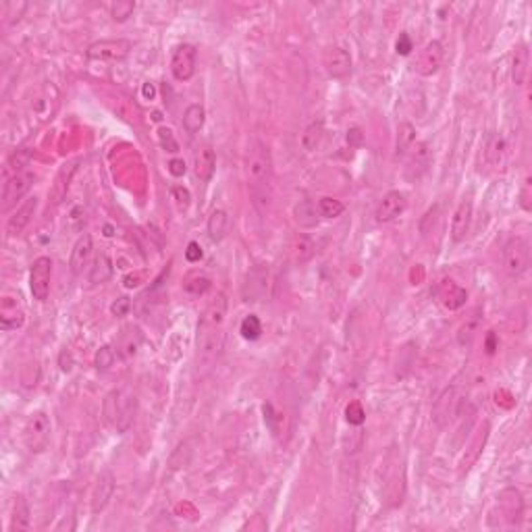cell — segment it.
Returning <instances> with one entry per match:
<instances>
[{
    "label": "cell",
    "mask_w": 532,
    "mask_h": 532,
    "mask_svg": "<svg viewBox=\"0 0 532 532\" xmlns=\"http://www.w3.org/2000/svg\"><path fill=\"white\" fill-rule=\"evenodd\" d=\"M227 296L217 293L215 300L202 312L196 339V368L206 372L215 366L224 348V322H227Z\"/></svg>",
    "instance_id": "6da1fadb"
},
{
    "label": "cell",
    "mask_w": 532,
    "mask_h": 532,
    "mask_svg": "<svg viewBox=\"0 0 532 532\" xmlns=\"http://www.w3.org/2000/svg\"><path fill=\"white\" fill-rule=\"evenodd\" d=\"M246 177L252 196L256 198L254 202L258 204L265 200L270 189V179H272V158L270 150L262 139L254 137L248 146V156H246Z\"/></svg>",
    "instance_id": "7a4b0ae2"
},
{
    "label": "cell",
    "mask_w": 532,
    "mask_h": 532,
    "mask_svg": "<svg viewBox=\"0 0 532 532\" xmlns=\"http://www.w3.org/2000/svg\"><path fill=\"white\" fill-rule=\"evenodd\" d=\"M135 414H137V398L127 389H115L102 401L104 422L119 435L132 429Z\"/></svg>",
    "instance_id": "3957f363"
},
{
    "label": "cell",
    "mask_w": 532,
    "mask_h": 532,
    "mask_svg": "<svg viewBox=\"0 0 532 532\" xmlns=\"http://www.w3.org/2000/svg\"><path fill=\"white\" fill-rule=\"evenodd\" d=\"M497 509H499V522L493 526L499 528H516L520 526L524 518V499L518 488H503L497 495Z\"/></svg>",
    "instance_id": "277c9868"
},
{
    "label": "cell",
    "mask_w": 532,
    "mask_h": 532,
    "mask_svg": "<svg viewBox=\"0 0 532 532\" xmlns=\"http://www.w3.org/2000/svg\"><path fill=\"white\" fill-rule=\"evenodd\" d=\"M531 268V243L524 237H512L503 246V270L509 277H522Z\"/></svg>",
    "instance_id": "5b68a950"
},
{
    "label": "cell",
    "mask_w": 532,
    "mask_h": 532,
    "mask_svg": "<svg viewBox=\"0 0 532 532\" xmlns=\"http://www.w3.org/2000/svg\"><path fill=\"white\" fill-rule=\"evenodd\" d=\"M23 439H25V445H27V449L32 453H40L48 447V441H50V418H48L46 412L38 410L27 418Z\"/></svg>",
    "instance_id": "8992f818"
},
{
    "label": "cell",
    "mask_w": 532,
    "mask_h": 532,
    "mask_svg": "<svg viewBox=\"0 0 532 532\" xmlns=\"http://www.w3.org/2000/svg\"><path fill=\"white\" fill-rule=\"evenodd\" d=\"M133 44L129 40L117 38V40H98L88 46L86 56L89 61H102V63H117L129 56Z\"/></svg>",
    "instance_id": "52a82bcc"
},
{
    "label": "cell",
    "mask_w": 532,
    "mask_h": 532,
    "mask_svg": "<svg viewBox=\"0 0 532 532\" xmlns=\"http://www.w3.org/2000/svg\"><path fill=\"white\" fill-rule=\"evenodd\" d=\"M268 281H270L268 266L256 265L254 268H250L246 272V279H243V285H241V298H243V302H248V304L262 302L266 298V293H268Z\"/></svg>",
    "instance_id": "ba28073f"
},
{
    "label": "cell",
    "mask_w": 532,
    "mask_h": 532,
    "mask_svg": "<svg viewBox=\"0 0 532 532\" xmlns=\"http://www.w3.org/2000/svg\"><path fill=\"white\" fill-rule=\"evenodd\" d=\"M445 63V46L439 40H431L429 44H424L422 50H418L416 61H414V71L422 77H431L435 75Z\"/></svg>",
    "instance_id": "9c48e42d"
},
{
    "label": "cell",
    "mask_w": 532,
    "mask_h": 532,
    "mask_svg": "<svg viewBox=\"0 0 532 532\" xmlns=\"http://www.w3.org/2000/svg\"><path fill=\"white\" fill-rule=\"evenodd\" d=\"M25 322V310L21 304V296L17 291H4L0 298V329L17 331Z\"/></svg>",
    "instance_id": "30bf717a"
},
{
    "label": "cell",
    "mask_w": 532,
    "mask_h": 532,
    "mask_svg": "<svg viewBox=\"0 0 532 532\" xmlns=\"http://www.w3.org/2000/svg\"><path fill=\"white\" fill-rule=\"evenodd\" d=\"M460 405H462V398L457 387L449 385L445 387L443 391L437 395L435 403H433V420L437 426H447L457 414H460Z\"/></svg>",
    "instance_id": "8fae6325"
},
{
    "label": "cell",
    "mask_w": 532,
    "mask_h": 532,
    "mask_svg": "<svg viewBox=\"0 0 532 532\" xmlns=\"http://www.w3.org/2000/svg\"><path fill=\"white\" fill-rule=\"evenodd\" d=\"M431 158H433L431 146L426 141H418L416 139L414 146L403 156V160H405V167H403L405 177L410 179V181H416V179L422 177L429 171V167H431Z\"/></svg>",
    "instance_id": "7c38bea8"
},
{
    "label": "cell",
    "mask_w": 532,
    "mask_h": 532,
    "mask_svg": "<svg viewBox=\"0 0 532 532\" xmlns=\"http://www.w3.org/2000/svg\"><path fill=\"white\" fill-rule=\"evenodd\" d=\"M50 285H52V260L48 256H40L34 260L30 272V289L34 300L46 302L50 296Z\"/></svg>",
    "instance_id": "4fadbf2b"
},
{
    "label": "cell",
    "mask_w": 532,
    "mask_h": 532,
    "mask_svg": "<svg viewBox=\"0 0 532 532\" xmlns=\"http://www.w3.org/2000/svg\"><path fill=\"white\" fill-rule=\"evenodd\" d=\"M198 50L194 44H179L171 56V73L177 82H189L196 73Z\"/></svg>",
    "instance_id": "5bb4252c"
},
{
    "label": "cell",
    "mask_w": 532,
    "mask_h": 532,
    "mask_svg": "<svg viewBox=\"0 0 532 532\" xmlns=\"http://www.w3.org/2000/svg\"><path fill=\"white\" fill-rule=\"evenodd\" d=\"M34 181H36V175L30 171H19L6 179L4 189H2V210H8L13 204H17V200H21L32 189Z\"/></svg>",
    "instance_id": "9a60e30c"
},
{
    "label": "cell",
    "mask_w": 532,
    "mask_h": 532,
    "mask_svg": "<svg viewBox=\"0 0 532 532\" xmlns=\"http://www.w3.org/2000/svg\"><path fill=\"white\" fill-rule=\"evenodd\" d=\"M322 65L333 80H346L352 75V56L339 46H331L322 54Z\"/></svg>",
    "instance_id": "2e32d148"
},
{
    "label": "cell",
    "mask_w": 532,
    "mask_h": 532,
    "mask_svg": "<svg viewBox=\"0 0 532 532\" xmlns=\"http://www.w3.org/2000/svg\"><path fill=\"white\" fill-rule=\"evenodd\" d=\"M407 208V200H405V194L403 191H387L383 196V200L379 202L376 210H374V219L376 222H391L395 221L398 217H401Z\"/></svg>",
    "instance_id": "e0dca14e"
},
{
    "label": "cell",
    "mask_w": 532,
    "mask_h": 532,
    "mask_svg": "<svg viewBox=\"0 0 532 532\" xmlns=\"http://www.w3.org/2000/svg\"><path fill=\"white\" fill-rule=\"evenodd\" d=\"M36 210H38V198H36V196H34V198H27V200L13 213V217H8V221H6V235H8V237H19V235L27 229V224L34 221Z\"/></svg>",
    "instance_id": "ac0fdd59"
},
{
    "label": "cell",
    "mask_w": 532,
    "mask_h": 532,
    "mask_svg": "<svg viewBox=\"0 0 532 532\" xmlns=\"http://www.w3.org/2000/svg\"><path fill=\"white\" fill-rule=\"evenodd\" d=\"M509 141L503 133H493L488 137L487 148H485V156H487V163L493 167V169H505L507 163H509Z\"/></svg>",
    "instance_id": "d6986e66"
},
{
    "label": "cell",
    "mask_w": 532,
    "mask_h": 532,
    "mask_svg": "<svg viewBox=\"0 0 532 532\" xmlns=\"http://www.w3.org/2000/svg\"><path fill=\"white\" fill-rule=\"evenodd\" d=\"M472 200H462L451 217V241L460 243L468 237L472 224Z\"/></svg>",
    "instance_id": "ffe728a7"
},
{
    "label": "cell",
    "mask_w": 532,
    "mask_h": 532,
    "mask_svg": "<svg viewBox=\"0 0 532 532\" xmlns=\"http://www.w3.org/2000/svg\"><path fill=\"white\" fill-rule=\"evenodd\" d=\"M113 493H115V476L110 472H102L91 488V499H89L91 514H100L113 499Z\"/></svg>",
    "instance_id": "44dd1931"
},
{
    "label": "cell",
    "mask_w": 532,
    "mask_h": 532,
    "mask_svg": "<svg viewBox=\"0 0 532 532\" xmlns=\"http://www.w3.org/2000/svg\"><path fill=\"white\" fill-rule=\"evenodd\" d=\"M91 260H94V239L89 233H82L71 250V260H69L71 270L75 274H82L86 268H89Z\"/></svg>",
    "instance_id": "7402d4cb"
},
{
    "label": "cell",
    "mask_w": 532,
    "mask_h": 532,
    "mask_svg": "<svg viewBox=\"0 0 532 532\" xmlns=\"http://www.w3.org/2000/svg\"><path fill=\"white\" fill-rule=\"evenodd\" d=\"M439 296H441V302L447 310H460L466 300H468V293L466 289H462L457 283H453L451 279H445L439 287Z\"/></svg>",
    "instance_id": "603a6c76"
},
{
    "label": "cell",
    "mask_w": 532,
    "mask_h": 532,
    "mask_svg": "<svg viewBox=\"0 0 532 532\" xmlns=\"http://www.w3.org/2000/svg\"><path fill=\"white\" fill-rule=\"evenodd\" d=\"M215 169H217L215 150H213L210 146H202V148L196 152V163H194L196 177L200 179V181H210L213 175H215Z\"/></svg>",
    "instance_id": "cb8c5ba5"
},
{
    "label": "cell",
    "mask_w": 532,
    "mask_h": 532,
    "mask_svg": "<svg viewBox=\"0 0 532 532\" xmlns=\"http://www.w3.org/2000/svg\"><path fill=\"white\" fill-rule=\"evenodd\" d=\"M113 272H115L113 260L108 258V254L100 252V254L94 256V260H91V265H89V283H91V285H102V283H106V281L113 279Z\"/></svg>",
    "instance_id": "d4e9b609"
},
{
    "label": "cell",
    "mask_w": 532,
    "mask_h": 532,
    "mask_svg": "<svg viewBox=\"0 0 532 532\" xmlns=\"http://www.w3.org/2000/svg\"><path fill=\"white\" fill-rule=\"evenodd\" d=\"M75 171H77V160L65 165V167L58 171V175L54 179V185H52V189H50V198H52L54 204H61V202L65 200V196H67V191H69V183H71V179L75 175Z\"/></svg>",
    "instance_id": "484cf974"
},
{
    "label": "cell",
    "mask_w": 532,
    "mask_h": 532,
    "mask_svg": "<svg viewBox=\"0 0 532 532\" xmlns=\"http://www.w3.org/2000/svg\"><path fill=\"white\" fill-rule=\"evenodd\" d=\"M481 322H483V310L481 308H476L470 316H466V320L460 324L457 335H455V339H457V343L462 348H466V346H470L474 341V337H476V333L481 329Z\"/></svg>",
    "instance_id": "4316f807"
},
{
    "label": "cell",
    "mask_w": 532,
    "mask_h": 532,
    "mask_svg": "<svg viewBox=\"0 0 532 532\" xmlns=\"http://www.w3.org/2000/svg\"><path fill=\"white\" fill-rule=\"evenodd\" d=\"M528 65H531V52L528 46L520 44L514 52V63H512V77L516 86H524L528 77Z\"/></svg>",
    "instance_id": "83f0119b"
},
{
    "label": "cell",
    "mask_w": 532,
    "mask_h": 532,
    "mask_svg": "<svg viewBox=\"0 0 532 532\" xmlns=\"http://www.w3.org/2000/svg\"><path fill=\"white\" fill-rule=\"evenodd\" d=\"M487 439H488V422H485V424L476 431V437L472 439L470 447L466 449V455H464V460H462V472H460V474L468 472V470L472 468V464H476V460H479V455H481V449L485 447Z\"/></svg>",
    "instance_id": "f1b7e54d"
},
{
    "label": "cell",
    "mask_w": 532,
    "mask_h": 532,
    "mask_svg": "<svg viewBox=\"0 0 532 532\" xmlns=\"http://www.w3.org/2000/svg\"><path fill=\"white\" fill-rule=\"evenodd\" d=\"M206 231H208L210 241H215V243L222 241L227 237V231H229V215L222 208H215L210 213V217H208Z\"/></svg>",
    "instance_id": "f546056e"
},
{
    "label": "cell",
    "mask_w": 532,
    "mask_h": 532,
    "mask_svg": "<svg viewBox=\"0 0 532 532\" xmlns=\"http://www.w3.org/2000/svg\"><path fill=\"white\" fill-rule=\"evenodd\" d=\"M204 121H206V110L202 104H189L183 113V127L189 135H196L204 127Z\"/></svg>",
    "instance_id": "4dcf8cb0"
},
{
    "label": "cell",
    "mask_w": 532,
    "mask_h": 532,
    "mask_svg": "<svg viewBox=\"0 0 532 532\" xmlns=\"http://www.w3.org/2000/svg\"><path fill=\"white\" fill-rule=\"evenodd\" d=\"M314 254H316V246H314V241H312L308 235H300V237L293 239V243H291V256H293V260L298 265H304V262L312 260Z\"/></svg>",
    "instance_id": "1f68e13d"
},
{
    "label": "cell",
    "mask_w": 532,
    "mask_h": 532,
    "mask_svg": "<svg viewBox=\"0 0 532 532\" xmlns=\"http://www.w3.org/2000/svg\"><path fill=\"white\" fill-rule=\"evenodd\" d=\"M8 528L13 532L30 531V505H27V501L21 495L15 499L13 518H11V526Z\"/></svg>",
    "instance_id": "d6a6232c"
},
{
    "label": "cell",
    "mask_w": 532,
    "mask_h": 532,
    "mask_svg": "<svg viewBox=\"0 0 532 532\" xmlns=\"http://www.w3.org/2000/svg\"><path fill=\"white\" fill-rule=\"evenodd\" d=\"M210 279L204 274V272H189L187 277H185V281H183V289L189 293V296H194V298H200V296H204L208 289H210Z\"/></svg>",
    "instance_id": "836d02e7"
},
{
    "label": "cell",
    "mask_w": 532,
    "mask_h": 532,
    "mask_svg": "<svg viewBox=\"0 0 532 532\" xmlns=\"http://www.w3.org/2000/svg\"><path fill=\"white\" fill-rule=\"evenodd\" d=\"M414 141H416V129H414V125L412 123H399L398 127V144H395V154H398L399 158H403L405 154H407V150L414 146Z\"/></svg>",
    "instance_id": "e575fe53"
},
{
    "label": "cell",
    "mask_w": 532,
    "mask_h": 532,
    "mask_svg": "<svg viewBox=\"0 0 532 532\" xmlns=\"http://www.w3.org/2000/svg\"><path fill=\"white\" fill-rule=\"evenodd\" d=\"M293 219H296V222H298L300 227H304V229H312V227H316V224H318L316 206L312 204L310 200L300 202V204L296 206V210H293Z\"/></svg>",
    "instance_id": "d590c367"
},
{
    "label": "cell",
    "mask_w": 532,
    "mask_h": 532,
    "mask_svg": "<svg viewBox=\"0 0 532 532\" xmlns=\"http://www.w3.org/2000/svg\"><path fill=\"white\" fill-rule=\"evenodd\" d=\"M322 135H324V123H322V121H314V123H310V125L304 129V133H302V148H304L306 152H314V150L320 146Z\"/></svg>",
    "instance_id": "8d00e7d4"
},
{
    "label": "cell",
    "mask_w": 532,
    "mask_h": 532,
    "mask_svg": "<svg viewBox=\"0 0 532 532\" xmlns=\"http://www.w3.org/2000/svg\"><path fill=\"white\" fill-rule=\"evenodd\" d=\"M239 333H241V337H243L246 341H256V339H260V335H262V322H260V318H258L256 314H248V316L241 320V324H239Z\"/></svg>",
    "instance_id": "74e56055"
},
{
    "label": "cell",
    "mask_w": 532,
    "mask_h": 532,
    "mask_svg": "<svg viewBox=\"0 0 532 532\" xmlns=\"http://www.w3.org/2000/svg\"><path fill=\"white\" fill-rule=\"evenodd\" d=\"M343 210H346V206L335 198L324 196V198L318 200V215L324 217V219H337V217L343 215Z\"/></svg>",
    "instance_id": "f35d334b"
},
{
    "label": "cell",
    "mask_w": 532,
    "mask_h": 532,
    "mask_svg": "<svg viewBox=\"0 0 532 532\" xmlns=\"http://www.w3.org/2000/svg\"><path fill=\"white\" fill-rule=\"evenodd\" d=\"M133 8H135L133 2H115V4H110V17L115 21L123 23V21H127L132 17Z\"/></svg>",
    "instance_id": "ab89813d"
},
{
    "label": "cell",
    "mask_w": 532,
    "mask_h": 532,
    "mask_svg": "<svg viewBox=\"0 0 532 532\" xmlns=\"http://www.w3.org/2000/svg\"><path fill=\"white\" fill-rule=\"evenodd\" d=\"M115 350L113 348H108V346H104L98 354H96V366L100 368V370H108L113 364H115Z\"/></svg>",
    "instance_id": "60d3db41"
},
{
    "label": "cell",
    "mask_w": 532,
    "mask_h": 532,
    "mask_svg": "<svg viewBox=\"0 0 532 532\" xmlns=\"http://www.w3.org/2000/svg\"><path fill=\"white\" fill-rule=\"evenodd\" d=\"M171 194H173V200H175V204H177L179 210H185V208L189 206V200H191V196H189V191H187L185 187H181V185H175V187L171 189Z\"/></svg>",
    "instance_id": "b9f144b4"
},
{
    "label": "cell",
    "mask_w": 532,
    "mask_h": 532,
    "mask_svg": "<svg viewBox=\"0 0 532 532\" xmlns=\"http://www.w3.org/2000/svg\"><path fill=\"white\" fill-rule=\"evenodd\" d=\"M346 414H348V422H350V424H355V426H357V424L364 422V410H362V405H360L357 401L348 405Z\"/></svg>",
    "instance_id": "7bdbcfd3"
},
{
    "label": "cell",
    "mask_w": 532,
    "mask_h": 532,
    "mask_svg": "<svg viewBox=\"0 0 532 532\" xmlns=\"http://www.w3.org/2000/svg\"><path fill=\"white\" fill-rule=\"evenodd\" d=\"M185 258H187V262H200L202 260V248H200V243L189 241V246L185 250Z\"/></svg>",
    "instance_id": "ee69618b"
},
{
    "label": "cell",
    "mask_w": 532,
    "mask_h": 532,
    "mask_svg": "<svg viewBox=\"0 0 532 532\" xmlns=\"http://www.w3.org/2000/svg\"><path fill=\"white\" fill-rule=\"evenodd\" d=\"M395 48H398V54H401V56H407V54L414 50V44H412V40H410V36H407V34H399V40H398V44H395Z\"/></svg>",
    "instance_id": "f6af8a7d"
},
{
    "label": "cell",
    "mask_w": 532,
    "mask_h": 532,
    "mask_svg": "<svg viewBox=\"0 0 532 532\" xmlns=\"http://www.w3.org/2000/svg\"><path fill=\"white\" fill-rule=\"evenodd\" d=\"M531 187H532V179L526 177V179H524V187H522V191H520V198H522V208H524V210H531V208H532Z\"/></svg>",
    "instance_id": "bcb514c9"
},
{
    "label": "cell",
    "mask_w": 532,
    "mask_h": 532,
    "mask_svg": "<svg viewBox=\"0 0 532 532\" xmlns=\"http://www.w3.org/2000/svg\"><path fill=\"white\" fill-rule=\"evenodd\" d=\"M132 308V302H129V298H119L113 306H110V310L115 316H125L127 312Z\"/></svg>",
    "instance_id": "7dc6e473"
},
{
    "label": "cell",
    "mask_w": 532,
    "mask_h": 532,
    "mask_svg": "<svg viewBox=\"0 0 532 532\" xmlns=\"http://www.w3.org/2000/svg\"><path fill=\"white\" fill-rule=\"evenodd\" d=\"M348 144L352 146V148H360V146H364V133L360 127H352L350 132H348Z\"/></svg>",
    "instance_id": "c3c4849f"
},
{
    "label": "cell",
    "mask_w": 532,
    "mask_h": 532,
    "mask_svg": "<svg viewBox=\"0 0 532 532\" xmlns=\"http://www.w3.org/2000/svg\"><path fill=\"white\" fill-rule=\"evenodd\" d=\"M160 141H163V146L167 148V144H169V152H177L179 146L177 141L173 139V133L169 132V129H160Z\"/></svg>",
    "instance_id": "681fc988"
},
{
    "label": "cell",
    "mask_w": 532,
    "mask_h": 532,
    "mask_svg": "<svg viewBox=\"0 0 532 532\" xmlns=\"http://www.w3.org/2000/svg\"><path fill=\"white\" fill-rule=\"evenodd\" d=\"M169 171H171V175H175V177L185 175V163H183L181 158H173V160L169 163Z\"/></svg>",
    "instance_id": "f907efd6"
},
{
    "label": "cell",
    "mask_w": 532,
    "mask_h": 532,
    "mask_svg": "<svg viewBox=\"0 0 532 532\" xmlns=\"http://www.w3.org/2000/svg\"><path fill=\"white\" fill-rule=\"evenodd\" d=\"M144 94H146V96H150V98H152V96H154V88H152V86H148V84H146V86H144Z\"/></svg>",
    "instance_id": "816d5d0a"
}]
</instances>
